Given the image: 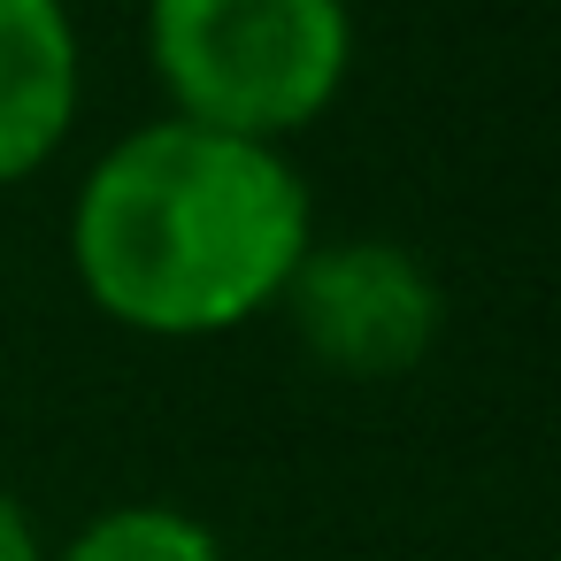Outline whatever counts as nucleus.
Segmentation results:
<instances>
[{"instance_id": "1", "label": "nucleus", "mask_w": 561, "mask_h": 561, "mask_svg": "<svg viewBox=\"0 0 561 561\" xmlns=\"http://www.w3.org/2000/svg\"><path fill=\"white\" fill-rule=\"evenodd\" d=\"M316 247L285 147L154 116L101 147L70 201L78 293L139 339H224L270 316Z\"/></svg>"}, {"instance_id": "2", "label": "nucleus", "mask_w": 561, "mask_h": 561, "mask_svg": "<svg viewBox=\"0 0 561 561\" xmlns=\"http://www.w3.org/2000/svg\"><path fill=\"white\" fill-rule=\"evenodd\" d=\"M147 62L170 116L285 147L323 124L354 70L346 0H147Z\"/></svg>"}, {"instance_id": "3", "label": "nucleus", "mask_w": 561, "mask_h": 561, "mask_svg": "<svg viewBox=\"0 0 561 561\" xmlns=\"http://www.w3.org/2000/svg\"><path fill=\"white\" fill-rule=\"evenodd\" d=\"M285 323L300 354L354 385H392L431 362L446 331V293L431 262L400 239H323L300 254L285 285Z\"/></svg>"}, {"instance_id": "4", "label": "nucleus", "mask_w": 561, "mask_h": 561, "mask_svg": "<svg viewBox=\"0 0 561 561\" xmlns=\"http://www.w3.org/2000/svg\"><path fill=\"white\" fill-rule=\"evenodd\" d=\"M85 101V47L70 0H0V185L39 178Z\"/></svg>"}, {"instance_id": "5", "label": "nucleus", "mask_w": 561, "mask_h": 561, "mask_svg": "<svg viewBox=\"0 0 561 561\" xmlns=\"http://www.w3.org/2000/svg\"><path fill=\"white\" fill-rule=\"evenodd\" d=\"M47 561H231V553L201 515L170 500H124L78 523L62 546H47Z\"/></svg>"}, {"instance_id": "6", "label": "nucleus", "mask_w": 561, "mask_h": 561, "mask_svg": "<svg viewBox=\"0 0 561 561\" xmlns=\"http://www.w3.org/2000/svg\"><path fill=\"white\" fill-rule=\"evenodd\" d=\"M0 561H47V538L16 492H0Z\"/></svg>"}]
</instances>
